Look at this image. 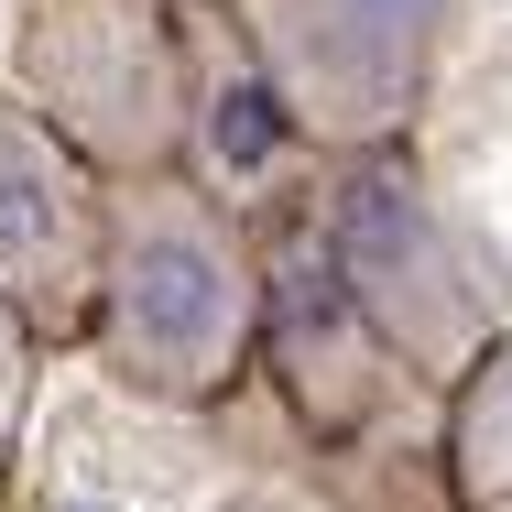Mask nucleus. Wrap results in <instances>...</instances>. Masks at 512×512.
<instances>
[{"label": "nucleus", "mask_w": 512, "mask_h": 512, "mask_svg": "<svg viewBox=\"0 0 512 512\" xmlns=\"http://www.w3.org/2000/svg\"><path fill=\"white\" fill-rule=\"evenodd\" d=\"M109 382L142 404H218L262 349V262L240 240L229 197L164 164L109 186V251L88 306Z\"/></svg>", "instance_id": "obj_1"}, {"label": "nucleus", "mask_w": 512, "mask_h": 512, "mask_svg": "<svg viewBox=\"0 0 512 512\" xmlns=\"http://www.w3.org/2000/svg\"><path fill=\"white\" fill-rule=\"evenodd\" d=\"M327 262H338L349 306L371 316V338L404 360L414 382H447V393H458L469 360L502 338L469 240L447 229V207L425 197V175L404 164V142L338 153V186H327Z\"/></svg>", "instance_id": "obj_2"}, {"label": "nucleus", "mask_w": 512, "mask_h": 512, "mask_svg": "<svg viewBox=\"0 0 512 512\" xmlns=\"http://www.w3.org/2000/svg\"><path fill=\"white\" fill-rule=\"evenodd\" d=\"M218 11L251 44V66L273 77L295 142L371 153V142L414 131L458 0H218Z\"/></svg>", "instance_id": "obj_3"}, {"label": "nucleus", "mask_w": 512, "mask_h": 512, "mask_svg": "<svg viewBox=\"0 0 512 512\" xmlns=\"http://www.w3.org/2000/svg\"><path fill=\"white\" fill-rule=\"evenodd\" d=\"M22 99L120 186V175H164L186 153L197 66H186V44L153 0H33Z\"/></svg>", "instance_id": "obj_4"}, {"label": "nucleus", "mask_w": 512, "mask_h": 512, "mask_svg": "<svg viewBox=\"0 0 512 512\" xmlns=\"http://www.w3.org/2000/svg\"><path fill=\"white\" fill-rule=\"evenodd\" d=\"M109 251V175L33 99L0 109V295L44 338H88Z\"/></svg>", "instance_id": "obj_5"}, {"label": "nucleus", "mask_w": 512, "mask_h": 512, "mask_svg": "<svg viewBox=\"0 0 512 512\" xmlns=\"http://www.w3.org/2000/svg\"><path fill=\"white\" fill-rule=\"evenodd\" d=\"M447 458H458V491H469L480 512H491V502H512V338H491V349L469 360Z\"/></svg>", "instance_id": "obj_6"}, {"label": "nucleus", "mask_w": 512, "mask_h": 512, "mask_svg": "<svg viewBox=\"0 0 512 512\" xmlns=\"http://www.w3.org/2000/svg\"><path fill=\"white\" fill-rule=\"evenodd\" d=\"M33 360H44V327L0 295V458H11L22 425H33Z\"/></svg>", "instance_id": "obj_7"}]
</instances>
